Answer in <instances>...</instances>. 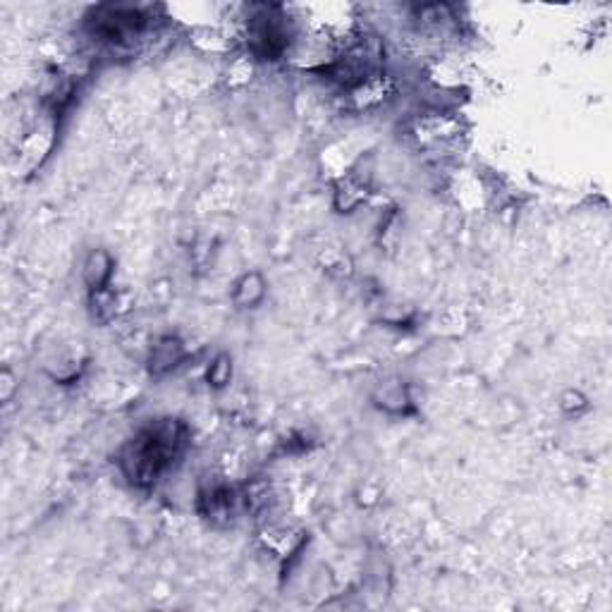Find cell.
<instances>
[{"instance_id":"1","label":"cell","mask_w":612,"mask_h":612,"mask_svg":"<svg viewBox=\"0 0 612 612\" xmlns=\"http://www.w3.org/2000/svg\"><path fill=\"white\" fill-rule=\"evenodd\" d=\"M187 448V428L177 419H158L144 426L122 452L120 469L134 486H153L163 474L173 469Z\"/></svg>"},{"instance_id":"2","label":"cell","mask_w":612,"mask_h":612,"mask_svg":"<svg viewBox=\"0 0 612 612\" xmlns=\"http://www.w3.org/2000/svg\"><path fill=\"white\" fill-rule=\"evenodd\" d=\"M244 507V495L225 483H211L199 493V512L211 522H232Z\"/></svg>"},{"instance_id":"3","label":"cell","mask_w":612,"mask_h":612,"mask_svg":"<svg viewBox=\"0 0 612 612\" xmlns=\"http://www.w3.org/2000/svg\"><path fill=\"white\" fill-rule=\"evenodd\" d=\"M393 91H395V84L390 82V77L378 75V77H373V79H366V82L359 84V87H354L352 91H349V96H352V101L357 108L369 110L388 101V98L393 96Z\"/></svg>"},{"instance_id":"4","label":"cell","mask_w":612,"mask_h":612,"mask_svg":"<svg viewBox=\"0 0 612 612\" xmlns=\"http://www.w3.org/2000/svg\"><path fill=\"white\" fill-rule=\"evenodd\" d=\"M184 359V347L177 338H161L151 349V373L153 376H165Z\"/></svg>"},{"instance_id":"5","label":"cell","mask_w":612,"mask_h":612,"mask_svg":"<svg viewBox=\"0 0 612 612\" xmlns=\"http://www.w3.org/2000/svg\"><path fill=\"white\" fill-rule=\"evenodd\" d=\"M110 278H113V259L108 252L96 249L89 254L87 263H84V283L91 292H101L108 287Z\"/></svg>"},{"instance_id":"6","label":"cell","mask_w":612,"mask_h":612,"mask_svg":"<svg viewBox=\"0 0 612 612\" xmlns=\"http://www.w3.org/2000/svg\"><path fill=\"white\" fill-rule=\"evenodd\" d=\"M266 294V285L259 273L244 275L235 287V302L239 306H256Z\"/></svg>"},{"instance_id":"7","label":"cell","mask_w":612,"mask_h":612,"mask_svg":"<svg viewBox=\"0 0 612 612\" xmlns=\"http://www.w3.org/2000/svg\"><path fill=\"white\" fill-rule=\"evenodd\" d=\"M381 407L390 409V412H404V407L409 404V397H407V390H404V385L402 383H388L383 385V390H381Z\"/></svg>"},{"instance_id":"8","label":"cell","mask_w":612,"mask_h":612,"mask_svg":"<svg viewBox=\"0 0 612 612\" xmlns=\"http://www.w3.org/2000/svg\"><path fill=\"white\" fill-rule=\"evenodd\" d=\"M232 378V361H230L228 354H220L213 359V364L208 366V385L213 388H225Z\"/></svg>"},{"instance_id":"9","label":"cell","mask_w":612,"mask_h":612,"mask_svg":"<svg viewBox=\"0 0 612 612\" xmlns=\"http://www.w3.org/2000/svg\"><path fill=\"white\" fill-rule=\"evenodd\" d=\"M364 197H366L364 187L357 184V182L347 180L345 184L338 189V206L340 208H345V211H352V208H357V206L364 201Z\"/></svg>"}]
</instances>
